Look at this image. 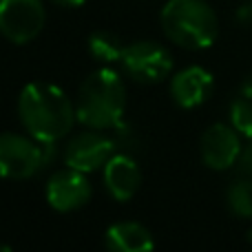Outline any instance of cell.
<instances>
[{
    "mask_svg": "<svg viewBox=\"0 0 252 252\" xmlns=\"http://www.w3.org/2000/svg\"><path fill=\"white\" fill-rule=\"evenodd\" d=\"M42 0H0V33L13 44H27L44 29Z\"/></svg>",
    "mask_w": 252,
    "mask_h": 252,
    "instance_id": "8992f818",
    "label": "cell"
},
{
    "mask_svg": "<svg viewBox=\"0 0 252 252\" xmlns=\"http://www.w3.org/2000/svg\"><path fill=\"white\" fill-rule=\"evenodd\" d=\"M241 95H244V97H250V100H252V73L246 75L244 82H241Z\"/></svg>",
    "mask_w": 252,
    "mask_h": 252,
    "instance_id": "ac0fdd59",
    "label": "cell"
},
{
    "mask_svg": "<svg viewBox=\"0 0 252 252\" xmlns=\"http://www.w3.org/2000/svg\"><path fill=\"white\" fill-rule=\"evenodd\" d=\"M237 168L244 175H250L252 177V139L248 142V146L241 148V155H239V159H237Z\"/></svg>",
    "mask_w": 252,
    "mask_h": 252,
    "instance_id": "2e32d148",
    "label": "cell"
},
{
    "mask_svg": "<svg viewBox=\"0 0 252 252\" xmlns=\"http://www.w3.org/2000/svg\"><path fill=\"white\" fill-rule=\"evenodd\" d=\"M56 157V142H40L33 135L0 133V177L29 179Z\"/></svg>",
    "mask_w": 252,
    "mask_h": 252,
    "instance_id": "277c9868",
    "label": "cell"
},
{
    "mask_svg": "<svg viewBox=\"0 0 252 252\" xmlns=\"http://www.w3.org/2000/svg\"><path fill=\"white\" fill-rule=\"evenodd\" d=\"M18 115L27 133L40 142L62 139L78 120L71 97L49 82H31L22 89L18 97Z\"/></svg>",
    "mask_w": 252,
    "mask_h": 252,
    "instance_id": "6da1fadb",
    "label": "cell"
},
{
    "mask_svg": "<svg viewBox=\"0 0 252 252\" xmlns=\"http://www.w3.org/2000/svg\"><path fill=\"white\" fill-rule=\"evenodd\" d=\"M53 4H58V7H69V9H73V7H80V4H84L87 0H51Z\"/></svg>",
    "mask_w": 252,
    "mask_h": 252,
    "instance_id": "d6986e66",
    "label": "cell"
},
{
    "mask_svg": "<svg viewBox=\"0 0 252 252\" xmlns=\"http://www.w3.org/2000/svg\"><path fill=\"white\" fill-rule=\"evenodd\" d=\"M230 124L244 135L246 139H252V100L241 95L230 104Z\"/></svg>",
    "mask_w": 252,
    "mask_h": 252,
    "instance_id": "9a60e30c",
    "label": "cell"
},
{
    "mask_svg": "<svg viewBox=\"0 0 252 252\" xmlns=\"http://www.w3.org/2000/svg\"><path fill=\"white\" fill-rule=\"evenodd\" d=\"M91 195L93 188L87 179V173L71 166L56 170L47 182V201L58 213H71L82 208L84 204H89Z\"/></svg>",
    "mask_w": 252,
    "mask_h": 252,
    "instance_id": "52a82bcc",
    "label": "cell"
},
{
    "mask_svg": "<svg viewBox=\"0 0 252 252\" xmlns=\"http://www.w3.org/2000/svg\"><path fill=\"white\" fill-rule=\"evenodd\" d=\"M122 66L133 80L142 84L161 82L173 71V56L159 42L139 40V42L126 44L122 53Z\"/></svg>",
    "mask_w": 252,
    "mask_h": 252,
    "instance_id": "5b68a950",
    "label": "cell"
},
{
    "mask_svg": "<svg viewBox=\"0 0 252 252\" xmlns=\"http://www.w3.org/2000/svg\"><path fill=\"white\" fill-rule=\"evenodd\" d=\"M142 184V173H139L137 161L126 153L113 155L104 166V186L109 195L118 201H128L135 197Z\"/></svg>",
    "mask_w": 252,
    "mask_h": 252,
    "instance_id": "8fae6325",
    "label": "cell"
},
{
    "mask_svg": "<svg viewBox=\"0 0 252 252\" xmlns=\"http://www.w3.org/2000/svg\"><path fill=\"white\" fill-rule=\"evenodd\" d=\"M126 109V87L113 69L93 71L80 84L75 115L87 128H115Z\"/></svg>",
    "mask_w": 252,
    "mask_h": 252,
    "instance_id": "7a4b0ae2",
    "label": "cell"
},
{
    "mask_svg": "<svg viewBox=\"0 0 252 252\" xmlns=\"http://www.w3.org/2000/svg\"><path fill=\"white\" fill-rule=\"evenodd\" d=\"M237 20L246 27H252V0L244 2L239 9H237Z\"/></svg>",
    "mask_w": 252,
    "mask_h": 252,
    "instance_id": "e0dca14e",
    "label": "cell"
},
{
    "mask_svg": "<svg viewBox=\"0 0 252 252\" xmlns=\"http://www.w3.org/2000/svg\"><path fill=\"white\" fill-rule=\"evenodd\" d=\"M213 87H215L213 73L206 71L204 66L192 64L173 75L170 95H173L175 104L182 106V109H197L210 97Z\"/></svg>",
    "mask_w": 252,
    "mask_h": 252,
    "instance_id": "30bf717a",
    "label": "cell"
},
{
    "mask_svg": "<svg viewBox=\"0 0 252 252\" xmlns=\"http://www.w3.org/2000/svg\"><path fill=\"white\" fill-rule=\"evenodd\" d=\"M115 142L106 135H102L97 128L84 130L78 133L75 137H71V142L66 144L64 159L66 166L82 173H93L97 168H104L106 161L115 155Z\"/></svg>",
    "mask_w": 252,
    "mask_h": 252,
    "instance_id": "ba28073f",
    "label": "cell"
},
{
    "mask_svg": "<svg viewBox=\"0 0 252 252\" xmlns=\"http://www.w3.org/2000/svg\"><path fill=\"white\" fill-rule=\"evenodd\" d=\"M0 250H2V252H9L11 248H9V246H4V244H0Z\"/></svg>",
    "mask_w": 252,
    "mask_h": 252,
    "instance_id": "ffe728a7",
    "label": "cell"
},
{
    "mask_svg": "<svg viewBox=\"0 0 252 252\" xmlns=\"http://www.w3.org/2000/svg\"><path fill=\"white\" fill-rule=\"evenodd\" d=\"M226 204L232 215L241 219L252 217V179H237L226 190Z\"/></svg>",
    "mask_w": 252,
    "mask_h": 252,
    "instance_id": "5bb4252c",
    "label": "cell"
},
{
    "mask_svg": "<svg viewBox=\"0 0 252 252\" xmlns=\"http://www.w3.org/2000/svg\"><path fill=\"white\" fill-rule=\"evenodd\" d=\"M106 248L113 252H146L155 246L151 232L137 221H118L106 230Z\"/></svg>",
    "mask_w": 252,
    "mask_h": 252,
    "instance_id": "7c38bea8",
    "label": "cell"
},
{
    "mask_svg": "<svg viewBox=\"0 0 252 252\" xmlns=\"http://www.w3.org/2000/svg\"><path fill=\"white\" fill-rule=\"evenodd\" d=\"M241 135L232 124H213L204 130L199 142L201 161L213 170L232 168L241 155Z\"/></svg>",
    "mask_w": 252,
    "mask_h": 252,
    "instance_id": "9c48e42d",
    "label": "cell"
},
{
    "mask_svg": "<svg viewBox=\"0 0 252 252\" xmlns=\"http://www.w3.org/2000/svg\"><path fill=\"white\" fill-rule=\"evenodd\" d=\"M166 38L188 51H201L217 40L219 20L206 0H168L161 9Z\"/></svg>",
    "mask_w": 252,
    "mask_h": 252,
    "instance_id": "3957f363",
    "label": "cell"
},
{
    "mask_svg": "<svg viewBox=\"0 0 252 252\" xmlns=\"http://www.w3.org/2000/svg\"><path fill=\"white\" fill-rule=\"evenodd\" d=\"M124 49L126 44H122V40L111 31H95L89 38V51L100 62H120Z\"/></svg>",
    "mask_w": 252,
    "mask_h": 252,
    "instance_id": "4fadbf2b",
    "label": "cell"
}]
</instances>
